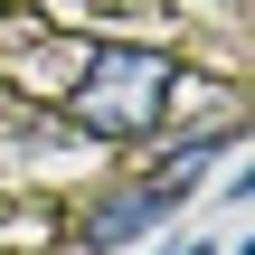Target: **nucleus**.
Masks as SVG:
<instances>
[{
    "mask_svg": "<svg viewBox=\"0 0 255 255\" xmlns=\"http://www.w3.org/2000/svg\"><path fill=\"white\" fill-rule=\"evenodd\" d=\"M170 85H180V66H170L161 47H104V57L76 76L66 123H76V132H95V142H132V132H151V123H161Z\"/></svg>",
    "mask_w": 255,
    "mask_h": 255,
    "instance_id": "obj_1",
    "label": "nucleus"
},
{
    "mask_svg": "<svg viewBox=\"0 0 255 255\" xmlns=\"http://www.w3.org/2000/svg\"><path fill=\"white\" fill-rule=\"evenodd\" d=\"M189 189H170V180H151V189H123V199H104L95 218H85V255H114V246H142L170 208H180Z\"/></svg>",
    "mask_w": 255,
    "mask_h": 255,
    "instance_id": "obj_2",
    "label": "nucleus"
}]
</instances>
